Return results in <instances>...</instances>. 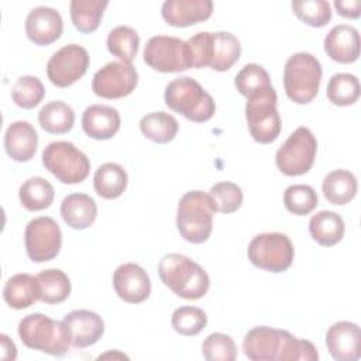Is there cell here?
<instances>
[{
    "label": "cell",
    "instance_id": "obj_1",
    "mask_svg": "<svg viewBox=\"0 0 361 361\" xmlns=\"http://www.w3.org/2000/svg\"><path fill=\"white\" fill-rule=\"evenodd\" d=\"M158 275L175 295L188 300L203 298L210 288L207 272L182 254H166L159 259Z\"/></svg>",
    "mask_w": 361,
    "mask_h": 361
},
{
    "label": "cell",
    "instance_id": "obj_9",
    "mask_svg": "<svg viewBox=\"0 0 361 361\" xmlns=\"http://www.w3.org/2000/svg\"><path fill=\"white\" fill-rule=\"evenodd\" d=\"M317 152V141L307 127H298L278 148L275 164L286 176H299L310 171Z\"/></svg>",
    "mask_w": 361,
    "mask_h": 361
},
{
    "label": "cell",
    "instance_id": "obj_25",
    "mask_svg": "<svg viewBox=\"0 0 361 361\" xmlns=\"http://www.w3.org/2000/svg\"><path fill=\"white\" fill-rule=\"evenodd\" d=\"M344 220L340 214L322 210L313 214L309 220V233L312 238L323 245V247H333L340 243L344 237Z\"/></svg>",
    "mask_w": 361,
    "mask_h": 361
},
{
    "label": "cell",
    "instance_id": "obj_44",
    "mask_svg": "<svg viewBox=\"0 0 361 361\" xmlns=\"http://www.w3.org/2000/svg\"><path fill=\"white\" fill-rule=\"evenodd\" d=\"M319 354L314 344L305 338H298L290 336L285 351H283V360L282 361H317Z\"/></svg>",
    "mask_w": 361,
    "mask_h": 361
},
{
    "label": "cell",
    "instance_id": "obj_11",
    "mask_svg": "<svg viewBox=\"0 0 361 361\" xmlns=\"http://www.w3.org/2000/svg\"><path fill=\"white\" fill-rule=\"evenodd\" d=\"M24 243L27 255L32 262H47L59 254L62 233L52 217H35L25 227Z\"/></svg>",
    "mask_w": 361,
    "mask_h": 361
},
{
    "label": "cell",
    "instance_id": "obj_46",
    "mask_svg": "<svg viewBox=\"0 0 361 361\" xmlns=\"http://www.w3.org/2000/svg\"><path fill=\"white\" fill-rule=\"evenodd\" d=\"M0 341H1V358L3 360H16L17 357V348L14 343L8 338L6 334H0Z\"/></svg>",
    "mask_w": 361,
    "mask_h": 361
},
{
    "label": "cell",
    "instance_id": "obj_16",
    "mask_svg": "<svg viewBox=\"0 0 361 361\" xmlns=\"http://www.w3.org/2000/svg\"><path fill=\"white\" fill-rule=\"evenodd\" d=\"M326 345L337 361H357L361 357V330L353 322H337L326 333Z\"/></svg>",
    "mask_w": 361,
    "mask_h": 361
},
{
    "label": "cell",
    "instance_id": "obj_19",
    "mask_svg": "<svg viewBox=\"0 0 361 361\" xmlns=\"http://www.w3.org/2000/svg\"><path fill=\"white\" fill-rule=\"evenodd\" d=\"M212 13V0H166L161 7L162 18L172 27L195 25L210 18Z\"/></svg>",
    "mask_w": 361,
    "mask_h": 361
},
{
    "label": "cell",
    "instance_id": "obj_37",
    "mask_svg": "<svg viewBox=\"0 0 361 361\" xmlns=\"http://www.w3.org/2000/svg\"><path fill=\"white\" fill-rule=\"evenodd\" d=\"M45 96V87L42 82L32 75L20 76L11 87V99L21 109H34Z\"/></svg>",
    "mask_w": 361,
    "mask_h": 361
},
{
    "label": "cell",
    "instance_id": "obj_29",
    "mask_svg": "<svg viewBox=\"0 0 361 361\" xmlns=\"http://www.w3.org/2000/svg\"><path fill=\"white\" fill-rule=\"evenodd\" d=\"M41 128L49 134H66L75 123L73 109L61 100H54L41 107L38 113Z\"/></svg>",
    "mask_w": 361,
    "mask_h": 361
},
{
    "label": "cell",
    "instance_id": "obj_28",
    "mask_svg": "<svg viewBox=\"0 0 361 361\" xmlns=\"http://www.w3.org/2000/svg\"><path fill=\"white\" fill-rule=\"evenodd\" d=\"M241 56V45L237 37L227 31L212 32L210 68L217 72L228 71Z\"/></svg>",
    "mask_w": 361,
    "mask_h": 361
},
{
    "label": "cell",
    "instance_id": "obj_3",
    "mask_svg": "<svg viewBox=\"0 0 361 361\" xmlns=\"http://www.w3.org/2000/svg\"><path fill=\"white\" fill-rule=\"evenodd\" d=\"M164 100L172 111L193 123H204L210 120L216 111L213 97L197 80L188 76L171 80L165 87Z\"/></svg>",
    "mask_w": 361,
    "mask_h": 361
},
{
    "label": "cell",
    "instance_id": "obj_7",
    "mask_svg": "<svg viewBox=\"0 0 361 361\" xmlns=\"http://www.w3.org/2000/svg\"><path fill=\"white\" fill-rule=\"evenodd\" d=\"M42 165L66 185L83 182L90 172L89 158L69 141L48 144L42 151Z\"/></svg>",
    "mask_w": 361,
    "mask_h": 361
},
{
    "label": "cell",
    "instance_id": "obj_40",
    "mask_svg": "<svg viewBox=\"0 0 361 361\" xmlns=\"http://www.w3.org/2000/svg\"><path fill=\"white\" fill-rule=\"evenodd\" d=\"M296 17L310 27H324L331 20L330 4L324 0H296L290 3Z\"/></svg>",
    "mask_w": 361,
    "mask_h": 361
},
{
    "label": "cell",
    "instance_id": "obj_30",
    "mask_svg": "<svg viewBox=\"0 0 361 361\" xmlns=\"http://www.w3.org/2000/svg\"><path fill=\"white\" fill-rule=\"evenodd\" d=\"M107 6V0H72L69 13L75 28L83 34L96 31Z\"/></svg>",
    "mask_w": 361,
    "mask_h": 361
},
{
    "label": "cell",
    "instance_id": "obj_8",
    "mask_svg": "<svg viewBox=\"0 0 361 361\" xmlns=\"http://www.w3.org/2000/svg\"><path fill=\"white\" fill-rule=\"evenodd\" d=\"M247 255L254 267L279 274L292 265L295 250L290 238L286 234L262 233L250 241Z\"/></svg>",
    "mask_w": 361,
    "mask_h": 361
},
{
    "label": "cell",
    "instance_id": "obj_17",
    "mask_svg": "<svg viewBox=\"0 0 361 361\" xmlns=\"http://www.w3.org/2000/svg\"><path fill=\"white\" fill-rule=\"evenodd\" d=\"M63 31V20L58 10L39 6L32 8L25 18L27 38L35 45L55 42Z\"/></svg>",
    "mask_w": 361,
    "mask_h": 361
},
{
    "label": "cell",
    "instance_id": "obj_39",
    "mask_svg": "<svg viewBox=\"0 0 361 361\" xmlns=\"http://www.w3.org/2000/svg\"><path fill=\"white\" fill-rule=\"evenodd\" d=\"M171 324L182 336H196L206 327L207 316L200 307L180 306L173 310Z\"/></svg>",
    "mask_w": 361,
    "mask_h": 361
},
{
    "label": "cell",
    "instance_id": "obj_31",
    "mask_svg": "<svg viewBox=\"0 0 361 361\" xmlns=\"http://www.w3.org/2000/svg\"><path fill=\"white\" fill-rule=\"evenodd\" d=\"M39 285V300L48 305H58L71 295V281L68 275L56 268L44 269L37 275Z\"/></svg>",
    "mask_w": 361,
    "mask_h": 361
},
{
    "label": "cell",
    "instance_id": "obj_5",
    "mask_svg": "<svg viewBox=\"0 0 361 361\" xmlns=\"http://www.w3.org/2000/svg\"><path fill=\"white\" fill-rule=\"evenodd\" d=\"M322 65L309 52H298L288 58L283 66V87L286 96L298 104L310 103L319 93Z\"/></svg>",
    "mask_w": 361,
    "mask_h": 361
},
{
    "label": "cell",
    "instance_id": "obj_24",
    "mask_svg": "<svg viewBox=\"0 0 361 361\" xmlns=\"http://www.w3.org/2000/svg\"><path fill=\"white\" fill-rule=\"evenodd\" d=\"M4 302L17 310L32 306L39 299V285L37 276L30 274H16L7 279L3 288Z\"/></svg>",
    "mask_w": 361,
    "mask_h": 361
},
{
    "label": "cell",
    "instance_id": "obj_15",
    "mask_svg": "<svg viewBox=\"0 0 361 361\" xmlns=\"http://www.w3.org/2000/svg\"><path fill=\"white\" fill-rule=\"evenodd\" d=\"M113 286L117 296L127 303H141L151 293V281L142 267L126 262L113 274Z\"/></svg>",
    "mask_w": 361,
    "mask_h": 361
},
{
    "label": "cell",
    "instance_id": "obj_42",
    "mask_svg": "<svg viewBox=\"0 0 361 361\" xmlns=\"http://www.w3.org/2000/svg\"><path fill=\"white\" fill-rule=\"evenodd\" d=\"M202 354L207 361H234L237 347L228 334L212 333L202 344Z\"/></svg>",
    "mask_w": 361,
    "mask_h": 361
},
{
    "label": "cell",
    "instance_id": "obj_33",
    "mask_svg": "<svg viewBox=\"0 0 361 361\" xmlns=\"http://www.w3.org/2000/svg\"><path fill=\"white\" fill-rule=\"evenodd\" d=\"M55 190L54 186L41 176L28 178L18 190V197L23 204L30 212H38L48 209L54 202Z\"/></svg>",
    "mask_w": 361,
    "mask_h": 361
},
{
    "label": "cell",
    "instance_id": "obj_14",
    "mask_svg": "<svg viewBox=\"0 0 361 361\" xmlns=\"http://www.w3.org/2000/svg\"><path fill=\"white\" fill-rule=\"evenodd\" d=\"M292 334L268 326L252 327L243 340L244 355L252 361H282Z\"/></svg>",
    "mask_w": 361,
    "mask_h": 361
},
{
    "label": "cell",
    "instance_id": "obj_43",
    "mask_svg": "<svg viewBox=\"0 0 361 361\" xmlns=\"http://www.w3.org/2000/svg\"><path fill=\"white\" fill-rule=\"evenodd\" d=\"M189 47L192 68L200 69L210 65L212 58V32L202 31L186 41Z\"/></svg>",
    "mask_w": 361,
    "mask_h": 361
},
{
    "label": "cell",
    "instance_id": "obj_2",
    "mask_svg": "<svg viewBox=\"0 0 361 361\" xmlns=\"http://www.w3.org/2000/svg\"><path fill=\"white\" fill-rule=\"evenodd\" d=\"M20 340L31 350L49 355H63L71 344V333L65 322L54 320L42 313H31L18 323Z\"/></svg>",
    "mask_w": 361,
    "mask_h": 361
},
{
    "label": "cell",
    "instance_id": "obj_12",
    "mask_svg": "<svg viewBox=\"0 0 361 361\" xmlns=\"http://www.w3.org/2000/svg\"><path fill=\"white\" fill-rule=\"evenodd\" d=\"M138 83L133 63L114 61L100 68L92 79V90L103 99H121L131 94Z\"/></svg>",
    "mask_w": 361,
    "mask_h": 361
},
{
    "label": "cell",
    "instance_id": "obj_38",
    "mask_svg": "<svg viewBox=\"0 0 361 361\" xmlns=\"http://www.w3.org/2000/svg\"><path fill=\"white\" fill-rule=\"evenodd\" d=\"M283 204L288 212L296 216L310 214L317 206L316 190L303 183L290 185L283 192Z\"/></svg>",
    "mask_w": 361,
    "mask_h": 361
},
{
    "label": "cell",
    "instance_id": "obj_41",
    "mask_svg": "<svg viewBox=\"0 0 361 361\" xmlns=\"http://www.w3.org/2000/svg\"><path fill=\"white\" fill-rule=\"evenodd\" d=\"M209 196L213 200L216 212L224 214L237 212L244 199L241 188L237 183L227 180L214 183L209 190Z\"/></svg>",
    "mask_w": 361,
    "mask_h": 361
},
{
    "label": "cell",
    "instance_id": "obj_23",
    "mask_svg": "<svg viewBox=\"0 0 361 361\" xmlns=\"http://www.w3.org/2000/svg\"><path fill=\"white\" fill-rule=\"evenodd\" d=\"M61 216L71 228L85 230L94 223L97 206L86 193H71L61 203Z\"/></svg>",
    "mask_w": 361,
    "mask_h": 361
},
{
    "label": "cell",
    "instance_id": "obj_26",
    "mask_svg": "<svg viewBox=\"0 0 361 361\" xmlns=\"http://www.w3.org/2000/svg\"><path fill=\"white\" fill-rule=\"evenodd\" d=\"M128 183L126 169L116 162H106L100 165L93 176V188L96 193L103 199L120 197Z\"/></svg>",
    "mask_w": 361,
    "mask_h": 361
},
{
    "label": "cell",
    "instance_id": "obj_13",
    "mask_svg": "<svg viewBox=\"0 0 361 361\" xmlns=\"http://www.w3.org/2000/svg\"><path fill=\"white\" fill-rule=\"evenodd\" d=\"M89 68V54L78 44L58 49L47 63V75L52 85L68 87L79 80Z\"/></svg>",
    "mask_w": 361,
    "mask_h": 361
},
{
    "label": "cell",
    "instance_id": "obj_32",
    "mask_svg": "<svg viewBox=\"0 0 361 361\" xmlns=\"http://www.w3.org/2000/svg\"><path fill=\"white\" fill-rule=\"evenodd\" d=\"M140 130L145 138L157 144H166L176 137L179 124L176 118L165 111H152L140 120Z\"/></svg>",
    "mask_w": 361,
    "mask_h": 361
},
{
    "label": "cell",
    "instance_id": "obj_18",
    "mask_svg": "<svg viewBox=\"0 0 361 361\" xmlns=\"http://www.w3.org/2000/svg\"><path fill=\"white\" fill-rule=\"evenodd\" d=\"M71 333V344L75 348H86L96 344L104 333L102 316L92 310H72L63 317Z\"/></svg>",
    "mask_w": 361,
    "mask_h": 361
},
{
    "label": "cell",
    "instance_id": "obj_36",
    "mask_svg": "<svg viewBox=\"0 0 361 361\" xmlns=\"http://www.w3.org/2000/svg\"><path fill=\"white\" fill-rule=\"evenodd\" d=\"M235 89L247 99L271 87V78L268 72L257 63H247L234 78Z\"/></svg>",
    "mask_w": 361,
    "mask_h": 361
},
{
    "label": "cell",
    "instance_id": "obj_21",
    "mask_svg": "<svg viewBox=\"0 0 361 361\" xmlns=\"http://www.w3.org/2000/svg\"><path fill=\"white\" fill-rule=\"evenodd\" d=\"M120 113L106 104H92L82 114V128L93 140H110L120 130Z\"/></svg>",
    "mask_w": 361,
    "mask_h": 361
},
{
    "label": "cell",
    "instance_id": "obj_27",
    "mask_svg": "<svg viewBox=\"0 0 361 361\" xmlns=\"http://www.w3.org/2000/svg\"><path fill=\"white\" fill-rule=\"evenodd\" d=\"M358 183L353 172L347 169H336L326 175L322 183V190L327 202L331 204H347L357 195Z\"/></svg>",
    "mask_w": 361,
    "mask_h": 361
},
{
    "label": "cell",
    "instance_id": "obj_4",
    "mask_svg": "<svg viewBox=\"0 0 361 361\" xmlns=\"http://www.w3.org/2000/svg\"><path fill=\"white\" fill-rule=\"evenodd\" d=\"M214 204L209 193L190 190L185 193L176 212V227L179 234L192 244H202L209 240L213 230Z\"/></svg>",
    "mask_w": 361,
    "mask_h": 361
},
{
    "label": "cell",
    "instance_id": "obj_10",
    "mask_svg": "<svg viewBox=\"0 0 361 361\" xmlns=\"http://www.w3.org/2000/svg\"><path fill=\"white\" fill-rule=\"evenodd\" d=\"M142 56L149 68L162 73L182 72L192 68L189 47L186 41L176 37H151L145 44Z\"/></svg>",
    "mask_w": 361,
    "mask_h": 361
},
{
    "label": "cell",
    "instance_id": "obj_35",
    "mask_svg": "<svg viewBox=\"0 0 361 361\" xmlns=\"http://www.w3.org/2000/svg\"><path fill=\"white\" fill-rule=\"evenodd\" d=\"M361 93L360 82L355 75L351 73H334L327 83V99L334 106L354 104Z\"/></svg>",
    "mask_w": 361,
    "mask_h": 361
},
{
    "label": "cell",
    "instance_id": "obj_45",
    "mask_svg": "<svg viewBox=\"0 0 361 361\" xmlns=\"http://www.w3.org/2000/svg\"><path fill=\"white\" fill-rule=\"evenodd\" d=\"M334 7L337 13L345 18H358L361 10L360 0H336Z\"/></svg>",
    "mask_w": 361,
    "mask_h": 361
},
{
    "label": "cell",
    "instance_id": "obj_6",
    "mask_svg": "<svg viewBox=\"0 0 361 361\" xmlns=\"http://www.w3.org/2000/svg\"><path fill=\"white\" fill-rule=\"evenodd\" d=\"M274 86L251 96L245 104V120L251 137L259 144L274 142L282 128Z\"/></svg>",
    "mask_w": 361,
    "mask_h": 361
},
{
    "label": "cell",
    "instance_id": "obj_34",
    "mask_svg": "<svg viewBox=\"0 0 361 361\" xmlns=\"http://www.w3.org/2000/svg\"><path fill=\"white\" fill-rule=\"evenodd\" d=\"M140 37L137 31L128 25H118L107 35V49L121 62L131 63L137 56Z\"/></svg>",
    "mask_w": 361,
    "mask_h": 361
},
{
    "label": "cell",
    "instance_id": "obj_22",
    "mask_svg": "<svg viewBox=\"0 0 361 361\" xmlns=\"http://www.w3.org/2000/svg\"><path fill=\"white\" fill-rule=\"evenodd\" d=\"M38 147V134L28 121L11 123L4 134V149L17 162L30 161Z\"/></svg>",
    "mask_w": 361,
    "mask_h": 361
},
{
    "label": "cell",
    "instance_id": "obj_20",
    "mask_svg": "<svg viewBox=\"0 0 361 361\" xmlns=\"http://www.w3.org/2000/svg\"><path fill=\"white\" fill-rule=\"evenodd\" d=\"M324 51L338 63H353L360 56V34L347 24L333 27L324 38Z\"/></svg>",
    "mask_w": 361,
    "mask_h": 361
}]
</instances>
